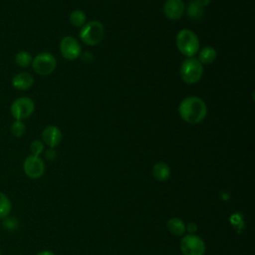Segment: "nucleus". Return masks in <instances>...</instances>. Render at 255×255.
Segmentation results:
<instances>
[{"mask_svg": "<svg viewBox=\"0 0 255 255\" xmlns=\"http://www.w3.org/2000/svg\"><path fill=\"white\" fill-rule=\"evenodd\" d=\"M180 118L191 125L202 122L207 114V107L203 100L198 97L190 96L184 98L178 107Z\"/></svg>", "mask_w": 255, "mask_h": 255, "instance_id": "f257e3e1", "label": "nucleus"}, {"mask_svg": "<svg viewBox=\"0 0 255 255\" xmlns=\"http://www.w3.org/2000/svg\"><path fill=\"white\" fill-rule=\"evenodd\" d=\"M175 44L178 51L188 58L193 57L199 50V39L191 30H180L175 37Z\"/></svg>", "mask_w": 255, "mask_h": 255, "instance_id": "f03ea898", "label": "nucleus"}, {"mask_svg": "<svg viewBox=\"0 0 255 255\" xmlns=\"http://www.w3.org/2000/svg\"><path fill=\"white\" fill-rule=\"evenodd\" d=\"M105 35L104 25L99 21H90L80 30L81 41L88 46H96L102 42Z\"/></svg>", "mask_w": 255, "mask_h": 255, "instance_id": "7ed1b4c3", "label": "nucleus"}, {"mask_svg": "<svg viewBox=\"0 0 255 255\" xmlns=\"http://www.w3.org/2000/svg\"><path fill=\"white\" fill-rule=\"evenodd\" d=\"M203 75V67L200 62L191 57L185 59L180 66V78L186 84L197 83Z\"/></svg>", "mask_w": 255, "mask_h": 255, "instance_id": "20e7f679", "label": "nucleus"}, {"mask_svg": "<svg viewBox=\"0 0 255 255\" xmlns=\"http://www.w3.org/2000/svg\"><path fill=\"white\" fill-rule=\"evenodd\" d=\"M57 67L56 58L47 52H43L38 54L32 60V68L33 70L41 76H47L54 72Z\"/></svg>", "mask_w": 255, "mask_h": 255, "instance_id": "39448f33", "label": "nucleus"}, {"mask_svg": "<svg viewBox=\"0 0 255 255\" xmlns=\"http://www.w3.org/2000/svg\"><path fill=\"white\" fill-rule=\"evenodd\" d=\"M204 241L195 234H187L180 240V251L183 255H204Z\"/></svg>", "mask_w": 255, "mask_h": 255, "instance_id": "423d86ee", "label": "nucleus"}, {"mask_svg": "<svg viewBox=\"0 0 255 255\" xmlns=\"http://www.w3.org/2000/svg\"><path fill=\"white\" fill-rule=\"evenodd\" d=\"M35 110V104L32 99L28 97H21L16 99L10 108L11 114L16 121H23L28 119Z\"/></svg>", "mask_w": 255, "mask_h": 255, "instance_id": "0eeeda50", "label": "nucleus"}, {"mask_svg": "<svg viewBox=\"0 0 255 255\" xmlns=\"http://www.w3.org/2000/svg\"><path fill=\"white\" fill-rule=\"evenodd\" d=\"M23 169L28 177L32 179H37L44 174L45 163L40 156L31 154L25 158L23 163Z\"/></svg>", "mask_w": 255, "mask_h": 255, "instance_id": "6e6552de", "label": "nucleus"}, {"mask_svg": "<svg viewBox=\"0 0 255 255\" xmlns=\"http://www.w3.org/2000/svg\"><path fill=\"white\" fill-rule=\"evenodd\" d=\"M61 55L69 61L76 60L81 55V46L79 42L72 36L64 37L60 42Z\"/></svg>", "mask_w": 255, "mask_h": 255, "instance_id": "1a4fd4ad", "label": "nucleus"}, {"mask_svg": "<svg viewBox=\"0 0 255 255\" xmlns=\"http://www.w3.org/2000/svg\"><path fill=\"white\" fill-rule=\"evenodd\" d=\"M184 8L182 0H166L163 6V13L169 20H178L182 17Z\"/></svg>", "mask_w": 255, "mask_h": 255, "instance_id": "9d476101", "label": "nucleus"}, {"mask_svg": "<svg viewBox=\"0 0 255 255\" xmlns=\"http://www.w3.org/2000/svg\"><path fill=\"white\" fill-rule=\"evenodd\" d=\"M42 139L49 147H55L62 141V132L55 126H48L42 131Z\"/></svg>", "mask_w": 255, "mask_h": 255, "instance_id": "9b49d317", "label": "nucleus"}, {"mask_svg": "<svg viewBox=\"0 0 255 255\" xmlns=\"http://www.w3.org/2000/svg\"><path fill=\"white\" fill-rule=\"evenodd\" d=\"M34 84V78L31 74L21 72L16 74L12 79V86L20 91L30 89Z\"/></svg>", "mask_w": 255, "mask_h": 255, "instance_id": "f8f14e48", "label": "nucleus"}, {"mask_svg": "<svg viewBox=\"0 0 255 255\" xmlns=\"http://www.w3.org/2000/svg\"><path fill=\"white\" fill-rule=\"evenodd\" d=\"M152 175L157 181H165L169 178L170 169L169 166L162 161L156 162L152 167Z\"/></svg>", "mask_w": 255, "mask_h": 255, "instance_id": "ddd939ff", "label": "nucleus"}, {"mask_svg": "<svg viewBox=\"0 0 255 255\" xmlns=\"http://www.w3.org/2000/svg\"><path fill=\"white\" fill-rule=\"evenodd\" d=\"M167 230L175 236H181L185 232V224L184 222L177 217H172L166 222Z\"/></svg>", "mask_w": 255, "mask_h": 255, "instance_id": "4468645a", "label": "nucleus"}, {"mask_svg": "<svg viewBox=\"0 0 255 255\" xmlns=\"http://www.w3.org/2000/svg\"><path fill=\"white\" fill-rule=\"evenodd\" d=\"M216 57H217L216 50L213 47L206 46L199 51L197 60L200 62L201 65H209L215 61Z\"/></svg>", "mask_w": 255, "mask_h": 255, "instance_id": "2eb2a0df", "label": "nucleus"}, {"mask_svg": "<svg viewBox=\"0 0 255 255\" xmlns=\"http://www.w3.org/2000/svg\"><path fill=\"white\" fill-rule=\"evenodd\" d=\"M186 13L189 18L193 20H200L204 15V8L193 0L188 4Z\"/></svg>", "mask_w": 255, "mask_h": 255, "instance_id": "dca6fc26", "label": "nucleus"}, {"mask_svg": "<svg viewBox=\"0 0 255 255\" xmlns=\"http://www.w3.org/2000/svg\"><path fill=\"white\" fill-rule=\"evenodd\" d=\"M12 210V202L10 198L0 191V219L7 217Z\"/></svg>", "mask_w": 255, "mask_h": 255, "instance_id": "f3484780", "label": "nucleus"}, {"mask_svg": "<svg viewBox=\"0 0 255 255\" xmlns=\"http://www.w3.org/2000/svg\"><path fill=\"white\" fill-rule=\"evenodd\" d=\"M69 20L70 23L75 26V27H83L86 24V14L80 10V9H76L74 11L71 12L70 16H69Z\"/></svg>", "mask_w": 255, "mask_h": 255, "instance_id": "a211bd4d", "label": "nucleus"}, {"mask_svg": "<svg viewBox=\"0 0 255 255\" xmlns=\"http://www.w3.org/2000/svg\"><path fill=\"white\" fill-rule=\"evenodd\" d=\"M32 56L27 51H19L15 56V63L21 68H27L32 64Z\"/></svg>", "mask_w": 255, "mask_h": 255, "instance_id": "6ab92c4d", "label": "nucleus"}, {"mask_svg": "<svg viewBox=\"0 0 255 255\" xmlns=\"http://www.w3.org/2000/svg\"><path fill=\"white\" fill-rule=\"evenodd\" d=\"M11 133L16 136V137H20L22 136L25 131H26V126L22 121H15L12 125H11Z\"/></svg>", "mask_w": 255, "mask_h": 255, "instance_id": "aec40b11", "label": "nucleus"}, {"mask_svg": "<svg viewBox=\"0 0 255 255\" xmlns=\"http://www.w3.org/2000/svg\"><path fill=\"white\" fill-rule=\"evenodd\" d=\"M30 150L33 155L39 156L44 151V143L39 139H35L30 144Z\"/></svg>", "mask_w": 255, "mask_h": 255, "instance_id": "412c9836", "label": "nucleus"}, {"mask_svg": "<svg viewBox=\"0 0 255 255\" xmlns=\"http://www.w3.org/2000/svg\"><path fill=\"white\" fill-rule=\"evenodd\" d=\"M45 157L48 160H54L57 157V151L55 150V148L54 147H49L45 151Z\"/></svg>", "mask_w": 255, "mask_h": 255, "instance_id": "4be33fe9", "label": "nucleus"}, {"mask_svg": "<svg viewBox=\"0 0 255 255\" xmlns=\"http://www.w3.org/2000/svg\"><path fill=\"white\" fill-rule=\"evenodd\" d=\"M80 57H81L82 61H83V62H86V63H90V62H92V61H93V59H94L93 54H92V53H90V52H84V53H81Z\"/></svg>", "mask_w": 255, "mask_h": 255, "instance_id": "5701e85b", "label": "nucleus"}, {"mask_svg": "<svg viewBox=\"0 0 255 255\" xmlns=\"http://www.w3.org/2000/svg\"><path fill=\"white\" fill-rule=\"evenodd\" d=\"M185 230H187L189 234H193L197 230V225L194 222H190L187 224V226H185Z\"/></svg>", "mask_w": 255, "mask_h": 255, "instance_id": "b1692460", "label": "nucleus"}, {"mask_svg": "<svg viewBox=\"0 0 255 255\" xmlns=\"http://www.w3.org/2000/svg\"><path fill=\"white\" fill-rule=\"evenodd\" d=\"M195 2H197L200 6H202L203 8L204 7H206V6H208L209 4H210V2H211V0H194Z\"/></svg>", "mask_w": 255, "mask_h": 255, "instance_id": "393cba45", "label": "nucleus"}, {"mask_svg": "<svg viewBox=\"0 0 255 255\" xmlns=\"http://www.w3.org/2000/svg\"><path fill=\"white\" fill-rule=\"evenodd\" d=\"M37 255H55L52 251H49V250H44V251H41L39 252Z\"/></svg>", "mask_w": 255, "mask_h": 255, "instance_id": "a878e982", "label": "nucleus"}, {"mask_svg": "<svg viewBox=\"0 0 255 255\" xmlns=\"http://www.w3.org/2000/svg\"><path fill=\"white\" fill-rule=\"evenodd\" d=\"M0 255H1V252H0Z\"/></svg>", "mask_w": 255, "mask_h": 255, "instance_id": "bb28decb", "label": "nucleus"}]
</instances>
